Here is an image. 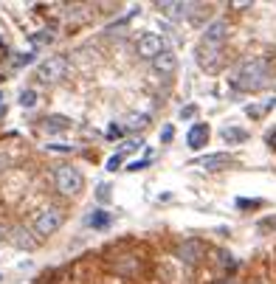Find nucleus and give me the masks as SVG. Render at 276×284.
<instances>
[{
    "label": "nucleus",
    "instance_id": "obj_1",
    "mask_svg": "<svg viewBox=\"0 0 276 284\" xmlns=\"http://www.w3.org/2000/svg\"><path fill=\"white\" fill-rule=\"evenodd\" d=\"M274 79V65H271V59L265 57H248L242 59L240 65L234 68L231 73V87L234 90H242V93H256L268 87Z\"/></svg>",
    "mask_w": 276,
    "mask_h": 284
},
{
    "label": "nucleus",
    "instance_id": "obj_2",
    "mask_svg": "<svg viewBox=\"0 0 276 284\" xmlns=\"http://www.w3.org/2000/svg\"><path fill=\"white\" fill-rule=\"evenodd\" d=\"M54 183H57V192L65 197H76L85 189V177L76 166H57L54 172Z\"/></svg>",
    "mask_w": 276,
    "mask_h": 284
},
{
    "label": "nucleus",
    "instance_id": "obj_3",
    "mask_svg": "<svg viewBox=\"0 0 276 284\" xmlns=\"http://www.w3.org/2000/svg\"><path fill=\"white\" fill-rule=\"evenodd\" d=\"M65 73H68V57L57 54V57H48L46 62L37 68V79L46 82V85H54V82H59Z\"/></svg>",
    "mask_w": 276,
    "mask_h": 284
},
{
    "label": "nucleus",
    "instance_id": "obj_4",
    "mask_svg": "<svg viewBox=\"0 0 276 284\" xmlns=\"http://www.w3.org/2000/svg\"><path fill=\"white\" fill-rule=\"evenodd\" d=\"M195 59L206 73H217L220 65H223V45H211V43H203V40H200Z\"/></svg>",
    "mask_w": 276,
    "mask_h": 284
},
{
    "label": "nucleus",
    "instance_id": "obj_5",
    "mask_svg": "<svg viewBox=\"0 0 276 284\" xmlns=\"http://www.w3.org/2000/svg\"><path fill=\"white\" fill-rule=\"evenodd\" d=\"M62 222H65V214L51 205V208H43V211L37 214L34 231L40 234V237H51V234H57L59 228H62Z\"/></svg>",
    "mask_w": 276,
    "mask_h": 284
},
{
    "label": "nucleus",
    "instance_id": "obj_6",
    "mask_svg": "<svg viewBox=\"0 0 276 284\" xmlns=\"http://www.w3.org/2000/svg\"><path fill=\"white\" fill-rule=\"evenodd\" d=\"M166 51V43H163V37L158 34H141V40H138V57L144 59H155L158 54H163Z\"/></svg>",
    "mask_w": 276,
    "mask_h": 284
},
{
    "label": "nucleus",
    "instance_id": "obj_7",
    "mask_svg": "<svg viewBox=\"0 0 276 284\" xmlns=\"http://www.w3.org/2000/svg\"><path fill=\"white\" fill-rule=\"evenodd\" d=\"M178 256H181L184 264H197V262L206 256V245L200 239H186L184 245H181V250H178Z\"/></svg>",
    "mask_w": 276,
    "mask_h": 284
},
{
    "label": "nucleus",
    "instance_id": "obj_8",
    "mask_svg": "<svg viewBox=\"0 0 276 284\" xmlns=\"http://www.w3.org/2000/svg\"><path fill=\"white\" fill-rule=\"evenodd\" d=\"M231 160H234V158H231V155H226V152H211V155H203V158L192 160L189 166H200V169L214 172V169H226Z\"/></svg>",
    "mask_w": 276,
    "mask_h": 284
},
{
    "label": "nucleus",
    "instance_id": "obj_9",
    "mask_svg": "<svg viewBox=\"0 0 276 284\" xmlns=\"http://www.w3.org/2000/svg\"><path fill=\"white\" fill-rule=\"evenodd\" d=\"M226 40H229V23H226V20H214V23L206 25V31H203V43L223 45Z\"/></svg>",
    "mask_w": 276,
    "mask_h": 284
},
{
    "label": "nucleus",
    "instance_id": "obj_10",
    "mask_svg": "<svg viewBox=\"0 0 276 284\" xmlns=\"http://www.w3.org/2000/svg\"><path fill=\"white\" fill-rule=\"evenodd\" d=\"M152 65H155V70L161 73V76H172L175 70H178V57H175V51H163V54H158V57L152 59Z\"/></svg>",
    "mask_w": 276,
    "mask_h": 284
},
{
    "label": "nucleus",
    "instance_id": "obj_11",
    "mask_svg": "<svg viewBox=\"0 0 276 284\" xmlns=\"http://www.w3.org/2000/svg\"><path fill=\"white\" fill-rule=\"evenodd\" d=\"M208 141V124H195L189 132H186V144L189 149H203Z\"/></svg>",
    "mask_w": 276,
    "mask_h": 284
},
{
    "label": "nucleus",
    "instance_id": "obj_12",
    "mask_svg": "<svg viewBox=\"0 0 276 284\" xmlns=\"http://www.w3.org/2000/svg\"><path fill=\"white\" fill-rule=\"evenodd\" d=\"M147 124H150V115L147 113H130L124 118V127H121V130H127V132H138V130H144Z\"/></svg>",
    "mask_w": 276,
    "mask_h": 284
},
{
    "label": "nucleus",
    "instance_id": "obj_13",
    "mask_svg": "<svg viewBox=\"0 0 276 284\" xmlns=\"http://www.w3.org/2000/svg\"><path fill=\"white\" fill-rule=\"evenodd\" d=\"M68 127H70V118H65V115H48V118H43V130L46 132H62Z\"/></svg>",
    "mask_w": 276,
    "mask_h": 284
},
{
    "label": "nucleus",
    "instance_id": "obj_14",
    "mask_svg": "<svg viewBox=\"0 0 276 284\" xmlns=\"http://www.w3.org/2000/svg\"><path fill=\"white\" fill-rule=\"evenodd\" d=\"M12 242L17 245V248H25V250H31V248H37V239L31 237V231H25V228H17L12 234Z\"/></svg>",
    "mask_w": 276,
    "mask_h": 284
},
{
    "label": "nucleus",
    "instance_id": "obj_15",
    "mask_svg": "<svg viewBox=\"0 0 276 284\" xmlns=\"http://www.w3.org/2000/svg\"><path fill=\"white\" fill-rule=\"evenodd\" d=\"M223 141L226 144H242V141H248V132L245 130H240V127H223Z\"/></svg>",
    "mask_w": 276,
    "mask_h": 284
},
{
    "label": "nucleus",
    "instance_id": "obj_16",
    "mask_svg": "<svg viewBox=\"0 0 276 284\" xmlns=\"http://www.w3.org/2000/svg\"><path fill=\"white\" fill-rule=\"evenodd\" d=\"M88 225H93V228H107V225H110V214L99 208V211H93V214L88 217Z\"/></svg>",
    "mask_w": 276,
    "mask_h": 284
},
{
    "label": "nucleus",
    "instance_id": "obj_17",
    "mask_svg": "<svg viewBox=\"0 0 276 284\" xmlns=\"http://www.w3.org/2000/svg\"><path fill=\"white\" fill-rule=\"evenodd\" d=\"M51 40H54V34H51V28H43L40 34H34V37H31V45H48Z\"/></svg>",
    "mask_w": 276,
    "mask_h": 284
},
{
    "label": "nucleus",
    "instance_id": "obj_18",
    "mask_svg": "<svg viewBox=\"0 0 276 284\" xmlns=\"http://www.w3.org/2000/svg\"><path fill=\"white\" fill-rule=\"evenodd\" d=\"M256 228H259L262 234H268V231H276V214H271V217H262V219L256 222Z\"/></svg>",
    "mask_w": 276,
    "mask_h": 284
},
{
    "label": "nucleus",
    "instance_id": "obj_19",
    "mask_svg": "<svg viewBox=\"0 0 276 284\" xmlns=\"http://www.w3.org/2000/svg\"><path fill=\"white\" fill-rule=\"evenodd\" d=\"M34 104H37V90L28 87V90L20 93V107H34Z\"/></svg>",
    "mask_w": 276,
    "mask_h": 284
},
{
    "label": "nucleus",
    "instance_id": "obj_20",
    "mask_svg": "<svg viewBox=\"0 0 276 284\" xmlns=\"http://www.w3.org/2000/svg\"><path fill=\"white\" fill-rule=\"evenodd\" d=\"M245 113L251 115V118H262V115H265V107H259V104H248V107H245Z\"/></svg>",
    "mask_w": 276,
    "mask_h": 284
},
{
    "label": "nucleus",
    "instance_id": "obj_21",
    "mask_svg": "<svg viewBox=\"0 0 276 284\" xmlns=\"http://www.w3.org/2000/svg\"><path fill=\"white\" fill-rule=\"evenodd\" d=\"M172 138H175V127H172V124H166V127L161 130V141H163V144H169Z\"/></svg>",
    "mask_w": 276,
    "mask_h": 284
},
{
    "label": "nucleus",
    "instance_id": "obj_22",
    "mask_svg": "<svg viewBox=\"0 0 276 284\" xmlns=\"http://www.w3.org/2000/svg\"><path fill=\"white\" fill-rule=\"evenodd\" d=\"M147 166H150V160L144 158V160H133V163H130L127 169H130V172H141V169H147Z\"/></svg>",
    "mask_w": 276,
    "mask_h": 284
},
{
    "label": "nucleus",
    "instance_id": "obj_23",
    "mask_svg": "<svg viewBox=\"0 0 276 284\" xmlns=\"http://www.w3.org/2000/svg\"><path fill=\"white\" fill-rule=\"evenodd\" d=\"M31 59H34V54H20V57L14 59V68H23V65H28Z\"/></svg>",
    "mask_w": 276,
    "mask_h": 284
},
{
    "label": "nucleus",
    "instance_id": "obj_24",
    "mask_svg": "<svg viewBox=\"0 0 276 284\" xmlns=\"http://www.w3.org/2000/svg\"><path fill=\"white\" fill-rule=\"evenodd\" d=\"M96 197H99V200H110V186H107V183H102V186H99V192H96Z\"/></svg>",
    "mask_w": 276,
    "mask_h": 284
},
{
    "label": "nucleus",
    "instance_id": "obj_25",
    "mask_svg": "<svg viewBox=\"0 0 276 284\" xmlns=\"http://www.w3.org/2000/svg\"><path fill=\"white\" fill-rule=\"evenodd\" d=\"M195 115H197V107H195V104H186L184 110H181V118H195Z\"/></svg>",
    "mask_w": 276,
    "mask_h": 284
},
{
    "label": "nucleus",
    "instance_id": "obj_26",
    "mask_svg": "<svg viewBox=\"0 0 276 284\" xmlns=\"http://www.w3.org/2000/svg\"><path fill=\"white\" fill-rule=\"evenodd\" d=\"M121 160H124V155H113V158L107 160V169H110V172H115L118 166H121Z\"/></svg>",
    "mask_w": 276,
    "mask_h": 284
},
{
    "label": "nucleus",
    "instance_id": "obj_27",
    "mask_svg": "<svg viewBox=\"0 0 276 284\" xmlns=\"http://www.w3.org/2000/svg\"><path fill=\"white\" fill-rule=\"evenodd\" d=\"M251 205H262V200H237V208H251Z\"/></svg>",
    "mask_w": 276,
    "mask_h": 284
},
{
    "label": "nucleus",
    "instance_id": "obj_28",
    "mask_svg": "<svg viewBox=\"0 0 276 284\" xmlns=\"http://www.w3.org/2000/svg\"><path fill=\"white\" fill-rule=\"evenodd\" d=\"M265 141H268V147H271V149L276 152V127L271 130V132H268V135H265Z\"/></svg>",
    "mask_w": 276,
    "mask_h": 284
},
{
    "label": "nucleus",
    "instance_id": "obj_29",
    "mask_svg": "<svg viewBox=\"0 0 276 284\" xmlns=\"http://www.w3.org/2000/svg\"><path fill=\"white\" fill-rule=\"evenodd\" d=\"M121 132H124V130H121L118 124H110V130H107V135H110V138H118Z\"/></svg>",
    "mask_w": 276,
    "mask_h": 284
},
{
    "label": "nucleus",
    "instance_id": "obj_30",
    "mask_svg": "<svg viewBox=\"0 0 276 284\" xmlns=\"http://www.w3.org/2000/svg\"><path fill=\"white\" fill-rule=\"evenodd\" d=\"M48 149H54V152H70L73 147H62V144H51Z\"/></svg>",
    "mask_w": 276,
    "mask_h": 284
},
{
    "label": "nucleus",
    "instance_id": "obj_31",
    "mask_svg": "<svg viewBox=\"0 0 276 284\" xmlns=\"http://www.w3.org/2000/svg\"><path fill=\"white\" fill-rule=\"evenodd\" d=\"M0 239H3V228H0Z\"/></svg>",
    "mask_w": 276,
    "mask_h": 284
},
{
    "label": "nucleus",
    "instance_id": "obj_32",
    "mask_svg": "<svg viewBox=\"0 0 276 284\" xmlns=\"http://www.w3.org/2000/svg\"><path fill=\"white\" fill-rule=\"evenodd\" d=\"M0 79H3V76H0Z\"/></svg>",
    "mask_w": 276,
    "mask_h": 284
}]
</instances>
